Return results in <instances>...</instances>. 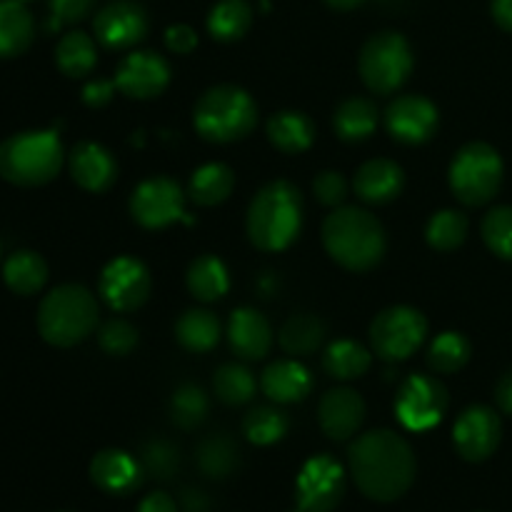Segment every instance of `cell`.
Returning <instances> with one entry per match:
<instances>
[{"instance_id":"obj_1","label":"cell","mask_w":512,"mask_h":512,"mask_svg":"<svg viewBox=\"0 0 512 512\" xmlns=\"http://www.w3.org/2000/svg\"><path fill=\"white\" fill-rule=\"evenodd\" d=\"M348 468L365 498L393 503L415 480V453L395 430L380 428L360 435L348 450Z\"/></svg>"},{"instance_id":"obj_2","label":"cell","mask_w":512,"mask_h":512,"mask_svg":"<svg viewBox=\"0 0 512 512\" xmlns=\"http://www.w3.org/2000/svg\"><path fill=\"white\" fill-rule=\"evenodd\" d=\"M323 245L338 265L353 273H368L383 260L388 240L383 225L373 213L345 205L325 218Z\"/></svg>"},{"instance_id":"obj_3","label":"cell","mask_w":512,"mask_h":512,"mask_svg":"<svg viewBox=\"0 0 512 512\" xmlns=\"http://www.w3.org/2000/svg\"><path fill=\"white\" fill-rule=\"evenodd\" d=\"M303 228V198L288 180H273L253 198L245 218L250 243L265 253L290 248Z\"/></svg>"},{"instance_id":"obj_4","label":"cell","mask_w":512,"mask_h":512,"mask_svg":"<svg viewBox=\"0 0 512 512\" xmlns=\"http://www.w3.org/2000/svg\"><path fill=\"white\" fill-rule=\"evenodd\" d=\"M63 160V143L55 130H25L0 143V175L20 188L50 183Z\"/></svg>"},{"instance_id":"obj_5","label":"cell","mask_w":512,"mask_h":512,"mask_svg":"<svg viewBox=\"0 0 512 512\" xmlns=\"http://www.w3.org/2000/svg\"><path fill=\"white\" fill-rule=\"evenodd\" d=\"M98 325V300L83 285H58L38 308V330L45 343L73 348Z\"/></svg>"},{"instance_id":"obj_6","label":"cell","mask_w":512,"mask_h":512,"mask_svg":"<svg viewBox=\"0 0 512 512\" xmlns=\"http://www.w3.org/2000/svg\"><path fill=\"white\" fill-rule=\"evenodd\" d=\"M195 130L210 143H235L253 133L258 105L238 85H215L205 90L193 113Z\"/></svg>"},{"instance_id":"obj_7","label":"cell","mask_w":512,"mask_h":512,"mask_svg":"<svg viewBox=\"0 0 512 512\" xmlns=\"http://www.w3.org/2000/svg\"><path fill=\"white\" fill-rule=\"evenodd\" d=\"M503 158L488 143H468L450 163V190L468 208H480L498 195L503 185Z\"/></svg>"},{"instance_id":"obj_8","label":"cell","mask_w":512,"mask_h":512,"mask_svg":"<svg viewBox=\"0 0 512 512\" xmlns=\"http://www.w3.org/2000/svg\"><path fill=\"white\" fill-rule=\"evenodd\" d=\"M360 75L373 93L390 95L403 88L413 73V50L400 33L385 30L368 38L360 50Z\"/></svg>"},{"instance_id":"obj_9","label":"cell","mask_w":512,"mask_h":512,"mask_svg":"<svg viewBox=\"0 0 512 512\" xmlns=\"http://www.w3.org/2000/svg\"><path fill=\"white\" fill-rule=\"evenodd\" d=\"M425 335H428V320L420 310L408 305L385 308L370 323V345L378 358L388 363L408 360L423 345Z\"/></svg>"},{"instance_id":"obj_10","label":"cell","mask_w":512,"mask_h":512,"mask_svg":"<svg viewBox=\"0 0 512 512\" xmlns=\"http://www.w3.org/2000/svg\"><path fill=\"white\" fill-rule=\"evenodd\" d=\"M448 410V390L438 378L410 375L395 398V418L405 430L425 433L443 420Z\"/></svg>"},{"instance_id":"obj_11","label":"cell","mask_w":512,"mask_h":512,"mask_svg":"<svg viewBox=\"0 0 512 512\" xmlns=\"http://www.w3.org/2000/svg\"><path fill=\"white\" fill-rule=\"evenodd\" d=\"M295 512H333L345 495V470L333 455H313L295 483Z\"/></svg>"},{"instance_id":"obj_12","label":"cell","mask_w":512,"mask_h":512,"mask_svg":"<svg viewBox=\"0 0 512 512\" xmlns=\"http://www.w3.org/2000/svg\"><path fill=\"white\" fill-rule=\"evenodd\" d=\"M130 215L138 225L148 230L168 228L185 218V195L175 180L148 178L133 190L130 198Z\"/></svg>"},{"instance_id":"obj_13","label":"cell","mask_w":512,"mask_h":512,"mask_svg":"<svg viewBox=\"0 0 512 512\" xmlns=\"http://www.w3.org/2000/svg\"><path fill=\"white\" fill-rule=\"evenodd\" d=\"M150 288V273L140 260L130 258V255H120V258L110 260L100 273V298L113 308L115 313H133L140 305L148 300Z\"/></svg>"},{"instance_id":"obj_14","label":"cell","mask_w":512,"mask_h":512,"mask_svg":"<svg viewBox=\"0 0 512 512\" xmlns=\"http://www.w3.org/2000/svg\"><path fill=\"white\" fill-rule=\"evenodd\" d=\"M503 438L500 415L488 405H470L463 410L453 428V443L460 458L468 463H483L498 450Z\"/></svg>"},{"instance_id":"obj_15","label":"cell","mask_w":512,"mask_h":512,"mask_svg":"<svg viewBox=\"0 0 512 512\" xmlns=\"http://www.w3.org/2000/svg\"><path fill=\"white\" fill-rule=\"evenodd\" d=\"M95 38L108 50H128L148 35V15L138 3L115 0L98 10L93 20Z\"/></svg>"},{"instance_id":"obj_16","label":"cell","mask_w":512,"mask_h":512,"mask_svg":"<svg viewBox=\"0 0 512 512\" xmlns=\"http://www.w3.org/2000/svg\"><path fill=\"white\" fill-rule=\"evenodd\" d=\"M170 65L150 50H135L125 55L115 73V88L133 100H153L168 88Z\"/></svg>"},{"instance_id":"obj_17","label":"cell","mask_w":512,"mask_h":512,"mask_svg":"<svg viewBox=\"0 0 512 512\" xmlns=\"http://www.w3.org/2000/svg\"><path fill=\"white\" fill-rule=\"evenodd\" d=\"M440 123L438 108L423 95H400L385 110V128L398 143H428Z\"/></svg>"},{"instance_id":"obj_18","label":"cell","mask_w":512,"mask_h":512,"mask_svg":"<svg viewBox=\"0 0 512 512\" xmlns=\"http://www.w3.org/2000/svg\"><path fill=\"white\" fill-rule=\"evenodd\" d=\"M318 420L330 440H348L365 420V400L353 388H333L318 405Z\"/></svg>"},{"instance_id":"obj_19","label":"cell","mask_w":512,"mask_h":512,"mask_svg":"<svg viewBox=\"0 0 512 512\" xmlns=\"http://www.w3.org/2000/svg\"><path fill=\"white\" fill-rule=\"evenodd\" d=\"M68 168L75 183L88 193H105L118 180L113 153L98 143H78L68 155Z\"/></svg>"},{"instance_id":"obj_20","label":"cell","mask_w":512,"mask_h":512,"mask_svg":"<svg viewBox=\"0 0 512 512\" xmlns=\"http://www.w3.org/2000/svg\"><path fill=\"white\" fill-rule=\"evenodd\" d=\"M143 473L140 460L118 448L100 450L90 463V480L110 495H130L138 490V485L143 483Z\"/></svg>"},{"instance_id":"obj_21","label":"cell","mask_w":512,"mask_h":512,"mask_svg":"<svg viewBox=\"0 0 512 512\" xmlns=\"http://www.w3.org/2000/svg\"><path fill=\"white\" fill-rule=\"evenodd\" d=\"M230 348L243 360H260L273 348V328L253 308L233 310L228 320Z\"/></svg>"},{"instance_id":"obj_22","label":"cell","mask_w":512,"mask_h":512,"mask_svg":"<svg viewBox=\"0 0 512 512\" xmlns=\"http://www.w3.org/2000/svg\"><path fill=\"white\" fill-rule=\"evenodd\" d=\"M405 185L403 168L388 158H373L355 173V193L370 205H385L400 195Z\"/></svg>"},{"instance_id":"obj_23","label":"cell","mask_w":512,"mask_h":512,"mask_svg":"<svg viewBox=\"0 0 512 512\" xmlns=\"http://www.w3.org/2000/svg\"><path fill=\"white\" fill-rule=\"evenodd\" d=\"M260 388L273 403H298L313 390V375L298 360H275L260 375Z\"/></svg>"},{"instance_id":"obj_24","label":"cell","mask_w":512,"mask_h":512,"mask_svg":"<svg viewBox=\"0 0 512 512\" xmlns=\"http://www.w3.org/2000/svg\"><path fill=\"white\" fill-rule=\"evenodd\" d=\"M35 38V20L20 0H0V60L18 58Z\"/></svg>"},{"instance_id":"obj_25","label":"cell","mask_w":512,"mask_h":512,"mask_svg":"<svg viewBox=\"0 0 512 512\" xmlns=\"http://www.w3.org/2000/svg\"><path fill=\"white\" fill-rule=\"evenodd\" d=\"M315 125L300 110H283L268 120V140L285 155H298L313 145Z\"/></svg>"},{"instance_id":"obj_26","label":"cell","mask_w":512,"mask_h":512,"mask_svg":"<svg viewBox=\"0 0 512 512\" xmlns=\"http://www.w3.org/2000/svg\"><path fill=\"white\" fill-rule=\"evenodd\" d=\"M3 280L15 295H35L48 283V263L35 250H15L5 260Z\"/></svg>"},{"instance_id":"obj_27","label":"cell","mask_w":512,"mask_h":512,"mask_svg":"<svg viewBox=\"0 0 512 512\" xmlns=\"http://www.w3.org/2000/svg\"><path fill=\"white\" fill-rule=\"evenodd\" d=\"M333 128L345 143H360L378 128V108L373 100L358 98V95L343 100L333 115Z\"/></svg>"},{"instance_id":"obj_28","label":"cell","mask_w":512,"mask_h":512,"mask_svg":"<svg viewBox=\"0 0 512 512\" xmlns=\"http://www.w3.org/2000/svg\"><path fill=\"white\" fill-rule=\"evenodd\" d=\"M195 460H198V468L205 478L223 480L238 470L240 465L238 443H235L228 433H213L198 445Z\"/></svg>"},{"instance_id":"obj_29","label":"cell","mask_w":512,"mask_h":512,"mask_svg":"<svg viewBox=\"0 0 512 512\" xmlns=\"http://www.w3.org/2000/svg\"><path fill=\"white\" fill-rule=\"evenodd\" d=\"M175 335H178V343L190 353H208L220 340V320L210 310H185L175 323Z\"/></svg>"},{"instance_id":"obj_30","label":"cell","mask_w":512,"mask_h":512,"mask_svg":"<svg viewBox=\"0 0 512 512\" xmlns=\"http://www.w3.org/2000/svg\"><path fill=\"white\" fill-rule=\"evenodd\" d=\"M188 290L203 303H215L230 290L228 268L215 255H200L188 268Z\"/></svg>"},{"instance_id":"obj_31","label":"cell","mask_w":512,"mask_h":512,"mask_svg":"<svg viewBox=\"0 0 512 512\" xmlns=\"http://www.w3.org/2000/svg\"><path fill=\"white\" fill-rule=\"evenodd\" d=\"M235 188V175L228 165L223 163H208L203 168H198L190 178V200L203 208H213L220 205L223 200H228V195Z\"/></svg>"},{"instance_id":"obj_32","label":"cell","mask_w":512,"mask_h":512,"mask_svg":"<svg viewBox=\"0 0 512 512\" xmlns=\"http://www.w3.org/2000/svg\"><path fill=\"white\" fill-rule=\"evenodd\" d=\"M325 343V323L315 315H293L280 328V345L288 355L295 358H308L318 353L320 345Z\"/></svg>"},{"instance_id":"obj_33","label":"cell","mask_w":512,"mask_h":512,"mask_svg":"<svg viewBox=\"0 0 512 512\" xmlns=\"http://www.w3.org/2000/svg\"><path fill=\"white\" fill-rule=\"evenodd\" d=\"M55 63H58L60 73L68 78H85L98 65V50H95V40L90 35L73 30V33L63 35L55 48Z\"/></svg>"},{"instance_id":"obj_34","label":"cell","mask_w":512,"mask_h":512,"mask_svg":"<svg viewBox=\"0 0 512 512\" xmlns=\"http://www.w3.org/2000/svg\"><path fill=\"white\" fill-rule=\"evenodd\" d=\"M370 363H373V355L355 340H335L323 355L325 373L338 380L363 378L370 370Z\"/></svg>"},{"instance_id":"obj_35","label":"cell","mask_w":512,"mask_h":512,"mask_svg":"<svg viewBox=\"0 0 512 512\" xmlns=\"http://www.w3.org/2000/svg\"><path fill=\"white\" fill-rule=\"evenodd\" d=\"M253 23V10L245 0H220L208 15V30L220 43H235L243 38Z\"/></svg>"},{"instance_id":"obj_36","label":"cell","mask_w":512,"mask_h":512,"mask_svg":"<svg viewBox=\"0 0 512 512\" xmlns=\"http://www.w3.org/2000/svg\"><path fill=\"white\" fill-rule=\"evenodd\" d=\"M470 340L465 338L463 333H440L438 338L433 340L428 350V365L433 373L440 375H450V373H458L460 368H465L470 360Z\"/></svg>"},{"instance_id":"obj_37","label":"cell","mask_w":512,"mask_h":512,"mask_svg":"<svg viewBox=\"0 0 512 512\" xmlns=\"http://www.w3.org/2000/svg\"><path fill=\"white\" fill-rule=\"evenodd\" d=\"M290 428V420L283 410L273 408V405H260L253 408L243 418V435L253 445H273L285 438Z\"/></svg>"},{"instance_id":"obj_38","label":"cell","mask_w":512,"mask_h":512,"mask_svg":"<svg viewBox=\"0 0 512 512\" xmlns=\"http://www.w3.org/2000/svg\"><path fill=\"white\" fill-rule=\"evenodd\" d=\"M213 388L215 395H218L225 405H245L253 400L258 383H255V375L250 373L245 365L225 363L223 368H218V373H215Z\"/></svg>"},{"instance_id":"obj_39","label":"cell","mask_w":512,"mask_h":512,"mask_svg":"<svg viewBox=\"0 0 512 512\" xmlns=\"http://www.w3.org/2000/svg\"><path fill=\"white\" fill-rule=\"evenodd\" d=\"M208 410V395H205L203 388L193 383L180 385L173 393V398H170V420L183 430L198 428L208 418Z\"/></svg>"},{"instance_id":"obj_40","label":"cell","mask_w":512,"mask_h":512,"mask_svg":"<svg viewBox=\"0 0 512 512\" xmlns=\"http://www.w3.org/2000/svg\"><path fill=\"white\" fill-rule=\"evenodd\" d=\"M425 238H428L430 248L443 250V253L460 248L468 238V218L458 210H440L430 218Z\"/></svg>"},{"instance_id":"obj_41","label":"cell","mask_w":512,"mask_h":512,"mask_svg":"<svg viewBox=\"0 0 512 512\" xmlns=\"http://www.w3.org/2000/svg\"><path fill=\"white\" fill-rule=\"evenodd\" d=\"M480 233L498 258L512 260V205H498L490 210L483 218Z\"/></svg>"},{"instance_id":"obj_42","label":"cell","mask_w":512,"mask_h":512,"mask_svg":"<svg viewBox=\"0 0 512 512\" xmlns=\"http://www.w3.org/2000/svg\"><path fill=\"white\" fill-rule=\"evenodd\" d=\"M140 465L155 480H170L180 468V450L170 440H150L143 445Z\"/></svg>"},{"instance_id":"obj_43","label":"cell","mask_w":512,"mask_h":512,"mask_svg":"<svg viewBox=\"0 0 512 512\" xmlns=\"http://www.w3.org/2000/svg\"><path fill=\"white\" fill-rule=\"evenodd\" d=\"M100 348L110 355H128L138 345V330L123 318H113L100 328Z\"/></svg>"},{"instance_id":"obj_44","label":"cell","mask_w":512,"mask_h":512,"mask_svg":"<svg viewBox=\"0 0 512 512\" xmlns=\"http://www.w3.org/2000/svg\"><path fill=\"white\" fill-rule=\"evenodd\" d=\"M93 8V0H48V30H60L65 25H73L83 20Z\"/></svg>"},{"instance_id":"obj_45","label":"cell","mask_w":512,"mask_h":512,"mask_svg":"<svg viewBox=\"0 0 512 512\" xmlns=\"http://www.w3.org/2000/svg\"><path fill=\"white\" fill-rule=\"evenodd\" d=\"M313 190L315 198L323 205H328V208H338V205L348 198V183H345L343 175L335 173V170H323V173L315 178Z\"/></svg>"},{"instance_id":"obj_46","label":"cell","mask_w":512,"mask_h":512,"mask_svg":"<svg viewBox=\"0 0 512 512\" xmlns=\"http://www.w3.org/2000/svg\"><path fill=\"white\" fill-rule=\"evenodd\" d=\"M165 45H168L173 53L188 55L193 53L195 45H198V35H195V30L190 28V25H170V28L165 30Z\"/></svg>"},{"instance_id":"obj_47","label":"cell","mask_w":512,"mask_h":512,"mask_svg":"<svg viewBox=\"0 0 512 512\" xmlns=\"http://www.w3.org/2000/svg\"><path fill=\"white\" fill-rule=\"evenodd\" d=\"M115 90V80H90L83 88V103L88 108H103L110 103Z\"/></svg>"},{"instance_id":"obj_48","label":"cell","mask_w":512,"mask_h":512,"mask_svg":"<svg viewBox=\"0 0 512 512\" xmlns=\"http://www.w3.org/2000/svg\"><path fill=\"white\" fill-rule=\"evenodd\" d=\"M138 512H178V503L168 493H163V490H155V493L145 495L140 500Z\"/></svg>"},{"instance_id":"obj_49","label":"cell","mask_w":512,"mask_h":512,"mask_svg":"<svg viewBox=\"0 0 512 512\" xmlns=\"http://www.w3.org/2000/svg\"><path fill=\"white\" fill-rule=\"evenodd\" d=\"M495 400H498V408L505 415H512V370L500 378L498 388H495Z\"/></svg>"},{"instance_id":"obj_50","label":"cell","mask_w":512,"mask_h":512,"mask_svg":"<svg viewBox=\"0 0 512 512\" xmlns=\"http://www.w3.org/2000/svg\"><path fill=\"white\" fill-rule=\"evenodd\" d=\"M490 10H493L495 23L503 30H508V33H512V0H493Z\"/></svg>"},{"instance_id":"obj_51","label":"cell","mask_w":512,"mask_h":512,"mask_svg":"<svg viewBox=\"0 0 512 512\" xmlns=\"http://www.w3.org/2000/svg\"><path fill=\"white\" fill-rule=\"evenodd\" d=\"M183 510L185 512H208L210 505H208V498H205V493H200V490H193V488L185 490Z\"/></svg>"},{"instance_id":"obj_52","label":"cell","mask_w":512,"mask_h":512,"mask_svg":"<svg viewBox=\"0 0 512 512\" xmlns=\"http://www.w3.org/2000/svg\"><path fill=\"white\" fill-rule=\"evenodd\" d=\"M325 3L335 10H353L358 5H363V0H325Z\"/></svg>"},{"instance_id":"obj_53","label":"cell","mask_w":512,"mask_h":512,"mask_svg":"<svg viewBox=\"0 0 512 512\" xmlns=\"http://www.w3.org/2000/svg\"><path fill=\"white\" fill-rule=\"evenodd\" d=\"M20 3H28V0H20Z\"/></svg>"},{"instance_id":"obj_54","label":"cell","mask_w":512,"mask_h":512,"mask_svg":"<svg viewBox=\"0 0 512 512\" xmlns=\"http://www.w3.org/2000/svg\"><path fill=\"white\" fill-rule=\"evenodd\" d=\"M63 512H65V510H63Z\"/></svg>"}]
</instances>
